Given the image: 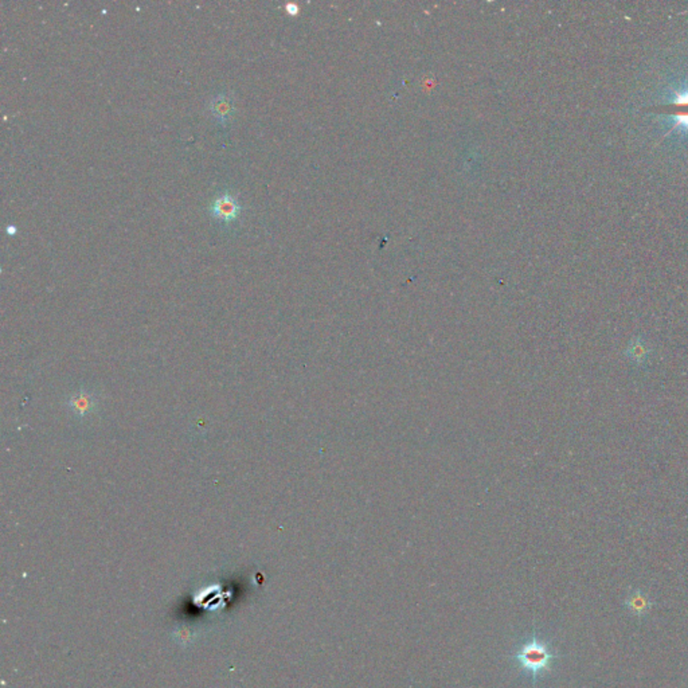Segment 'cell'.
<instances>
[{
  "instance_id": "ba28073f",
  "label": "cell",
  "mask_w": 688,
  "mask_h": 688,
  "mask_svg": "<svg viewBox=\"0 0 688 688\" xmlns=\"http://www.w3.org/2000/svg\"><path fill=\"white\" fill-rule=\"evenodd\" d=\"M8 232H10V233H11V232L14 233V232H15V228H14V226H12V228H8Z\"/></svg>"
},
{
  "instance_id": "6da1fadb",
  "label": "cell",
  "mask_w": 688,
  "mask_h": 688,
  "mask_svg": "<svg viewBox=\"0 0 688 688\" xmlns=\"http://www.w3.org/2000/svg\"><path fill=\"white\" fill-rule=\"evenodd\" d=\"M513 658L518 667L530 675L535 685L540 676L551 671L553 663L558 658V655L553 651L547 640L534 633L519 645Z\"/></svg>"
},
{
  "instance_id": "8992f818",
  "label": "cell",
  "mask_w": 688,
  "mask_h": 688,
  "mask_svg": "<svg viewBox=\"0 0 688 688\" xmlns=\"http://www.w3.org/2000/svg\"><path fill=\"white\" fill-rule=\"evenodd\" d=\"M652 350L647 346V343L641 337H633L629 342L628 347L625 350V355L630 362L636 364H643L650 359Z\"/></svg>"
},
{
  "instance_id": "5b68a950",
  "label": "cell",
  "mask_w": 688,
  "mask_h": 688,
  "mask_svg": "<svg viewBox=\"0 0 688 688\" xmlns=\"http://www.w3.org/2000/svg\"><path fill=\"white\" fill-rule=\"evenodd\" d=\"M624 605L628 609L630 614L641 619V617H645L650 614V612L654 606V602L647 593H644L639 589H634V590L629 592L628 597L625 599Z\"/></svg>"
},
{
  "instance_id": "3957f363",
  "label": "cell",
  "mask_w": 688,
  "mask_h": 688,
  "mask_svg": "<svg viewBox=\"0 0 688 688\" xmlns=\"http://www.w3.org/2000/svg\"><path fill=\"white\" fill-rule=\"evenodd\" d=\"M211 215L219 221L230 222L238 217L241 205L236 195L230 192L219 194L209 206Z\"/></svg>"
},
{
  "instance_id": "277c9868",
  "label": "cell",
  "mask_w": 688,
  "mask_h": 688,
  "mask_svg": "<svg viewBox=\"0 0 688 688\" xmlns=\"http://www.w3.org/2000/svg\"><path fill=\"white\" fill-rule=\"evenodd\" d=\"M209 108L217 120L226 124L234 115V100L229 93L223 91L211 98Z\"/></svg>"
},
{
  "instance_id": "7a4b0ae2",
  "label": "cell",
  "mask_w": 688,
  "mask_h": 688,
  "mask_svg": "<svg viewBox=\"0 0 688 688\" xmlns=\"http://www.w3.org/2000/svg\"><path fill=\"white\" fill-rule=\"evenodd\" d=\"M658 108H661V113L667 115L674 121L672 129L667 133V136L678 128H683L688 133V89L676 93L669 102Z\"/></svg>"
},
{
  "instance_id": "52a82bcc",
  "label": "cell",
  "mask_w": 688,
  "mask_h": 688,
  "mask_svg": "<svg viewBox=\"0 0 688 688\" xmlns=\"http://www.w3.org/2000/svg\"><path fill=\"white\" fill-rule=\"evenodd\" d=\"M73 405H74V408L77 409V412H82V413H84V412H87V413H88V412H89L90 406H91L93 403L90 402V399L88 397L85 398L84 395H81V397L76 398V401H74V403H73Z\"/></svg>"
}]
</instances>
